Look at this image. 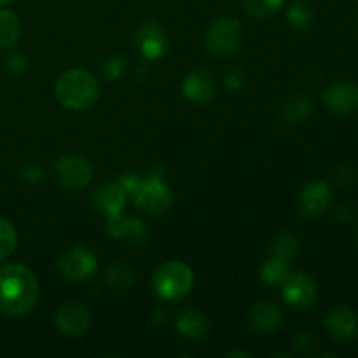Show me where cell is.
Wrapping results in <instances>:
<instances>
[{"instance_id": "obj_1", "label": "cell", "mask_w": 358, "mask_h": 358, "mask_svg": "<svg viewBox=\"0 0 358 358\" xmlns=\"http://www.w3.org/2000/svg\"><path fill=\"white\" fill-rule=\"evenodd\" d=\"M38 301V282L23 264L0 268V311L9 317L30 313Z\"/></svg>"}, {"instance_id": "obj_2", "label": "cell", "mask_w": 358, "mask_h": 358, "mask_svg": "<svg viewBox=\"0 0 358 358\" xmlns=\"http://www.w3.org/2000/svg\"><path fill=\"white\" fill-rule=\"evenodd\" d=\"M56 100L70 110H87L100 98V83L87 70H66L56 79Z\"/></svg>"}, {"instance_id": "obj_3", "label": "cell", "mask_w": 358, "mask_h": 358, "mask_svg": "<svg viewBox=\"0 0 358 358\" xmlns=\"http://www.w3.org/2000/svg\"><path fill=\"white\" fill-rule=\"evenodd\" d=\"M194 283V273L185 262L168 261L154 273V289L164 301H180L187 296Z\"/></svg>"}, {"instance_id": "obj_4", "label": "cell", "mask_w": 358, "mask_h": 358, "mask_svg": "<svg viewBox=\"0 0 358 358\" xmlns=\"http://www.w3.org/2000/svg\"><path fill=\"white\" fill-rule=\"evenodd\" d=\"M243 42V28L240 21L220 16L208 24L205 31V45L217 58H227L240 51Z\"/></svg>"}, {"instance_id": "obj_5", "label": "cell", "mask_w": 358, "mask_h": 358, "mask_svg": "<svg viewBox=\"0 0 358 358\" xmlns=\"http://www.w3.org/2000/svg\"><path fill=\"white\" fill-rule=\"evenodd\" d=\"M129 194L142 212L154 217L163 215L171 208V203H173V192L161 180V177H147L142 180L138 178Z\"/></svg>"}, {"instance_id": "obj_6", "label": "cell", "mask_w": 358, "mask_h": 358, "mask_svg": "<svg viewBox=\"0 0 358 358\" xmlns=\"http://www.w3.org/2000/svg\"><path fill=\"white\" fill-rule=\"evenodd\" d=\"M59 275L72 282H84L91 278L98 268L96 255L86 247H72L62 252L56 261Z\"/></svg>"}, {"instance_id": "obj_7", "label": "cell", "mask_w": 358, "mask_h": 358, "mask_svg": "<svg viewBox=\"0 0 358 358\" xmlns=\"http://www.w3.org/2000/svg\"><path fill=\"white\" fill-rule=\"evenodd\" d=\"M55 177L58 184L66 191H80L87 187L93 178V168L84 157L69 154L62 156L55 164Z\"/></svg>"}, {"instance_id": "obj_8", "label": "cell", "mask_w": 358, "mask_h": 358, "mask_svg": "<svg viewBox=\"0 0 358 358\" xmlns=\"http://www.w3.org/2000/svg\"><path fill=\"white\" fill-rule=\"evenodd\" d=\"M331 203L332 189L324 180L310 182L301 189L299 196H297V208H299L301 215L310 217V219L324 215L331 208Z\"/></svg>"}, {"instance_id": "obj_9", "label": "cell", "mask_w": 358, "mask_h": 358, "mask_svg": "<svg viewBox=\"0 0 358 358\" xmlns=\"http://www.w3.org/2000/svg\"><path fill=\"white\" fill-rule=\"evenodd\" d=\"M283 285V299L297 310H306L317 301V283L308 273L297 271L285 278Z\"/></svg>"}, {"instance_id": "obj_10", "label": "cell", "mask_w": 358, "mask_h": 358, "mask_svg": "<svg viewBox=\"0 0 358 358\" xmlns=\"http://www.w3.org/2000/svg\"><path fill=\"white\" fill-rule=\"evenodd\" d=\"M217 79L210 70L196 69L185 76L182 83V94L192 103L203 105L210 101L215 94Z\"/></svg>"}, {"instance_id": "obj_11", "label": "cell", "mask_w": 358, "mask_h": 358, "mask_svg": "<svg viewBox=\"0 0 358 358\" xmlns=\"http://www.w3.org/2000/svg\"><path fill=\"white\" fill-rule=\"evenodd\" d=\"M135 44L147 59H159L168 49V38L156 21H143L136 28Z\"/></svg>"}, {"instance_id": "obj_12", "label": "cell", "mask_w": 358, "mask_h": 358, "mask_svg": "<svg viewBox=\"0 0 358 358\" xmlns=\"http://www.w3.org/2000/svg\"><path fill=\"white\" fill-rule=\"evenodd\" d=\"M91 206L107 217H115L122 212L126 203V191L121 184L105 182L98 185L90 196Z\"/></svg>"}, {"instance_id": "obj_13", "label": "cell", "mask_w": 358, "mask_h": 358, "mask_svg": "<svg viewBox=\"0 0 358 358\" xmlns=\"http://www.w3.org/2000/svg\"><path fill=\"white\" fill-rule=\"evenodd\" d=\"M325 329L329 334L341 343H350L358 336V317L353 310L338 306L325 317Z\"/></svg>"}, {"instance_id": "obj_14", "label": "cell", "mask_w": 358, "mask_h": 358, "mask_svg": "<svg viewBox=\"0 0 358 358\" xmlns=\"http://www.w3.org/2000/svg\"><path fill=\"white\" fill-rule=\"evenodd\" d=\"M324 101L331 112L348 115L358 110V86L355 83H336L324 93Z\"/></svg>"}, {"instance_id": "obj_15", "label": "cell", "mask_w": 358, "mask_h": 358, "mask_svg": "<svg viewBox=\"0 0 358 358\" xmlns=\"http://www.w3.org/2000/svg\"><path fill=\"white\" fill-rule=\"evenodd\" d=\"M56 325L65 336H83L91 325V313L77 303H69L56 313Z\"/></svg>"}, {"instance_id": "obj_16", "label": "cell", "mask_w": 358, "mask_h": 358, "mask_svg": "<svg viewBox=\"0 0 358 358\" xmlns=\"http://www.w3.org/2000/svg\"><path fill=\"white\" fill-rule=\"evenodd\" d=\"M282 311L271 303H259L248 313V325L257 334H273L282 325Z\"/></svg>"}, {"instance_id": "obj_17", "label": "cell", "mask_w": 358, "mask_h": 358, "mask_svg": "<svg viewBox=\"0 0 358 358\" xmlns=\"http://www.w3.org/2000/svg\"><path fill=\"white\" fill-rule=\"evenodd\" d=\"M208 318L198 310H182L177 318V331L187 339H201L208 334Z\"/></svg>"}, {"instance_id": "obj_18", "label": "cell", "mask_w": 358, "mask_h": 358, "mask_svg": "<svg viewBox=\"0 0 358 358\" xmlns=\"http://www.w3.org/2000/svg\"><path fill=\"white\" fill-rule=\"evenodd\" d=\"M107 229L114 238H122V240H128L135 245H140L145 240V227L135 219H122L119 215L110 217Z\"/></svg>"}, {"instance_id": "obj_19", "label": "cell", "mask_w": 358, "mask_h": 358, "mask_svg": "<svg viewBox=\"0 0 358 358\" xmlns=\"http://www.w3.org/2000/svg\"><path fill=\"white\" fill-rule=\"evenodd\" d=\"M21 35L20 17L13 10L0 9V49H7L17 42Z\"/></svg>"}, {"instance_id": "obj_20", "label": "cell", "mask_w": 358, "mask_h": 358, "mask_svg": "<svg viewBox=\"0 0 358 358\" xmlns=\"http://www.w3.org/2000/svg\"><path fill=\"white\" fill-rule=\"evenodd\" d=\"M289 262L271 255V257L261 266V280L266 285H282V283L285 282L287 276H289Z\"/></svg>"}, {"instance_id": "obj_21", "label": "cell", "mask_w": 358, "mask_h": 358, "mask_svg": "<svg viewBox=\"0 0 358 358\" xmlns=\"http://www.w3.org/2000/svg\"><path fill=\"white\" fill-rule=\"evenodd\" d=\"M297 250H299V243H297L296 236L290 233H282L280 236H276L275 243H273L271 255L292 264L297 255Z\"/></svg>"}, {"instance_id": "obj_22", "label": "cell", "mask_w": 358, "mask_h": 358, "mask_svg": "<svg viewBox=\"0 0 358 358\" xmlns=\"http://www.w3.org/2000/svg\"><path fill=\"white\" fill-rule=\"evenodd\" d=\"M107 282L115 289H128L135 282V271L126 262H117L107 273Z\"/></svg>"}, {"instance_id": "obj_23", "label": "cell", "mask_w": 358, "mask_h": 358, "mask_svg": "<svg viewBox=\"0 0 358 358\" xmlns=\"http://www.w3.org/2000/svg\"><path fill=\"white\" fill-rule=\"evenodd\" d=\"M285 0H243V9L254 17H268L278 13Z\"/></svg>"}, {"instance_id": "obj_24", "label": "cell", "mask_w": 358, "mask_h": 358, "mask_svg": "<svg viewBox=\"0 0 358 358\" xmlns=\"http://www.w3.org/2000/svg\"><path fill=\"white\" fill-rule=\"evenodd\" d=\"M287 17H289L290 24L296 28H308L313 21V9L304 0H297L287 10Z\"/></svg>"}, {"instance_id": "obj_25", "label": "cell", "mask_w": 358, "mask_h": 358, "mask_svg": "<svg viewBox=\"0 0 358 358\" xmlns=\"http://www.w3.org/2000/svg\"><path fill=\"white\" fill-rule=\"evenodd\" d=\"M311 101L306 96H296L287 103L285 110H283V117L287 122H301L310 115L311 112Z\"/></svg>"}, {"instance_id": "obj_26", "label": "cell", "mask_w": 358, "mask_h": 358, "mask_svg": "<svg viewBox=\"0 0 358 358\" xmlns=\"http://www.w3.org/2000/svg\"><path fill=\"white\" fill-rule=\"evenodd\" d=\"M17 245V234L9 220L0 217V261L9 257Z\"/></svg>"}, {"instance_id": "obj_27", "label": "cell", "mask_w": 358, "mask_h": 358, "mask_svg": "<svg viewBox=\"0 0 358 358\" xmlns=\"http://www.w3.org/2000/svg\"><path fill=\"white\" fill-rule=\"evenodd\" d=\"M6 70L9 73H14V76H20L27 70V59L20 55V52H9L6 56Z\"/></svg>"}, {"instance_id": "obj_28", "label": "cell", "mask_w": 358, "mask_h": 358, "mask_svg": "<svg viewBox=\"0 0 358 358\" xmlns=\"http://www.w3.org/2000/svg\"><path fill=\"white\" fill-rule=\"evenodd\" d=\"M10 0H0V6H6V3H9Z\"/></svg>"}, {"instance_id": "obj_29", "label": "cell", "mask_w": 358, "mask_h": 358, "mask_svg": "<svg viewBox=\"0 0 358 358\" xmlns=\"http://www.w3.org/2000/svg\"><path fill=\"white\" fill-rule=\"evenodd\" d=\"M357 245H358V238H357Z\"/></svg>"}, {"instance_id": "obj_30", "label": "cell", "mask_w": 358, "mask_h": 358, "mask_svg": "<svg viewBox=\"0 0 358 358\" xmlns=\"http://www.w3.org/2000/svg\"><path fill=\"white\" fill-rule=\"evenodd\" d=\"M355 2H357V3H358V0H355Z\"/></svg>"}]
</instances>
